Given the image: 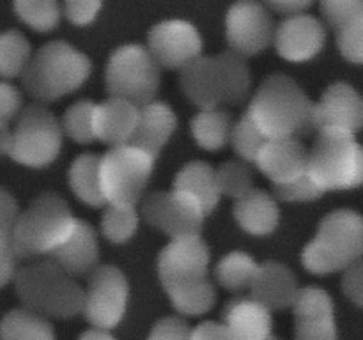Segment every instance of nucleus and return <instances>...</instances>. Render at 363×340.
Segmentation results:
<instances>
[{
  "instance_id": "nucleus-1",
  "label": "nucleus",
  "mask_w": 363,
  "mask_h": 340,
  "mask_svg": "<svg viewBox=\"0 0 363 340\" xmlns=\"http://www.w3.org/2000/svg\"><path fill=\"white\" fill-rule=\"evenodd\" d=\"M209 248L201 236L170 241L158 257V276L174 308L181 314L201 315L215 305L216 293L208 278Z\"/></svg>"
},
{
  "instance_id": "nucleus-2",
  "label": "nucleus",
  "mask_w": 363,
  "mask_h": 340,
  "mask_svg": "<svg viewBox=\"0 0 363 340\" xmlns=\"http://www.w3.org/2000/svg\"><path fill=\"white\" fill-rule=\"evenodd\" d=\"M268 138H300L314 130V103L286 74L266 78L247 112Z\"/></svg>"
},
{
  "instance_id": "nucleus-3",
  "label": "nucleus",
  "mask_w": 363,
  "mask_h": 340,
  "mask_svg": "<svg viewBox=\"0 0 363 340\" xmlns=\"http://www.w3.org/2000/svg\"><path fill=\"white\" fill-rule=\"evenodd\" d=\"M250 87V69L243 57L234 52L199 55L181 69V89L201 110L238 105L248 98Z\"/></svg>"
},
{
  "instance_id": "nucleus-4",
  "label": "nucleus",
  "mask_w": 363,
  "mask_h": 340,
  "mask_svg": "<svg viewBox=\"0 0 363 340\" xmlns=\"http://www.w3.org/2000/svg\"><path fill=\"white\" fill-rule=\"evenodd\" d=\"M363 259V216L351 209L328 212L305 246L301 262L314 275L346 271Z\"/></svg>"
},
{
  "instance_id": "nucleus-5",
  "label": "nucleus",
  "mask_w": 363,
  "mask_h": 340,
  "mask_svg": "<svg viewBox=\"0 0 363 340\" xmlns=\"http://www.w3.org/2000/svg\"><path fill=\"white\" fill-rule=\"evenodd\" d=\"M91 60L66 41H52L30 57L21 73V84L32 98L55 101L71 94L91 74Z\"/></svg>"
},
{
  "instance_id": "nucleus-6",
  "label": "nucleus",
  "mask_w": 363,
  "mask_h": 340,
  "mask_svg": "<svg viewBox=\"0 0 363 340\" xmlns=\"http://www.w3.org/2000/svg\"><path fill=\"white\" fill-rule=\"evenodd\" d=\"M74 223L77 218L62 197L55 193L39 195L18 215L11 250L16 259L50 257L69 236Z\"/></svg>"
},
{
  "instance_id": "nucleus-7",
  "label": "nucleus",
  "mask_w": 363,
  "mask_h": 340,
  "mask_svg": "<svg viewBox=\"0 0 363 340\" xmlns=\"http://www.w3.org/2000/svg\"><path fill=\"white\" fill-rule=\"evenodd\" d=\"M16 293L27 310L48 317H73L82 312L84 290L52 259L32 262L14 273Z\"/></svg>"
},
{
  "instance_id": "nucleus-8",
  "label": "nucleus",
  "mask_w": 363,
  "mask_h": 340,
  "mask_svg": "<svg viewBox=\"0 0 363 340\" xmlns=\"http://www.w3.org/2000/svg\"><path fill=\"white\" fill-rule=\"evenodd\" d=\"M307 170L323 193L363 186V145L353 133L318 130Z\"/></svg>"
},
{
  "instance_id": "nucleus-9",
  "label": "nucleus",
  "mask_w": 363,
  "mask_h": 340,
  "mask_svg": "<svg viewBox=\"0 0 363 340\" xmlns=\"http://www.w3.org/2000/svg\"><path fill=\"white\" fill-rule=\"evenodd\" d=\"M106 91L110 98L147 105L160 89V66L140 45L119 46L106 64Z\"/></svg>"
},
{
  "instance_id": "nucleus-10",
  "label": "nucleus",
  "mask_w": 363,
  "mask_h": 340,
  "mask_svg": "<svg viewBox=\"0 0 363 340\" xmlns=\"http://www.w3.org/2000/svg\"><path fill=\"white\" fill-rule=\"evenodd\" d=\"M155 156L135 145L112 147L99 158V184L108 204L135 205L152 176Z\"/></svg>"
},
{
  "instance_id": "nucleus-11",
  "label": "nucleus",
  "mask_w": 363,
  "mask_h": 340,
  "mask_svg": "<svg viewBox=\"0 0 363 340\" xmlns=\"http://www.w3.org/2000/svg\"><path fill=\"white\" fill-rule=\"evenodd\" d=\"M62 147L59 119L41 105H30L18 115L9 156L25 166L50 165Z\"/></svg>"
},
{
  "instance_id": "nucleus-12",
  "label": "nucleus",
  "mask_w": 363,
  "mask_h": 340,
  "mask_svg": "<svg viewBox=\"0 0 363 340\" xmlns=\"http://www.w3.org/2000/svg\"><path fill=\"white\" fill-rule=\"evenodd\" d=\"M128 303L126 276L116 266L96 268L89 276L82 312L92 326L101 329L116 328L124 317Z\"/></svg>"
},
{
  "instance_id": "nucleus-13",
  "label": "nucleus",
  "mask_w": 363,
  "mask_h": 340,
  "mask_svg": "<svg viewBox=\"0 0 363 340\" xmlns=\"http://www.w3.org/2000/svg\"><path fill=\"white\" fill-rule=\"evenodd\" d=\"M142 215L149 225L156 227L172 239L199 236L206 215L201 205L181 191H156L142 202Z\"/></svg>"
},
{
  "instance_id": "nucleus-14",
  "label": "nucleus",
  "mask_w": 363,
  "mask_h": 340,
  "mask_svg": "<svg viewBox=\"0 0 363 340\" xmlns=\"http://www.w3.org/2000/svg\"><path fill=\"white\" fill-rule=\"evenodd\" d=\"M275 27L272 14L259 0H238L225 18V35L230 52L240 57H254L268 48Z\"/></svg>"
},
{
  "instance_id": "nucleus-15",
  "label": "nucleus",
  "mask_w": 363,
  "mask_h": 340,
  "mask_svg": "<svg viewBox=\"0 0 363 340\" xmlns=\"http://www.w3.org/2000/svg\"><path fill=\"white\" fill-rule=\"evenodd\" d=\"M147 50L158 66L183 69L202 52L197 28L183 20H167L149 30Z\"/></svg>"
},
{
  "instance_id": "nucleus-16",
  "label": "nucleus",
  "mask_w": 363,
  "mask_h": 340,
  "mask_svg": "<svg viewBox=\"0 0 363 340\" xmlns=\"http://www.w3.org/2000/svg\"><path fill=\"white\" fill-rule=\"evenodd\" d=\"M363 128V96L346 81H335L314 105V130L357 133Z\"/></svg>"
},
{
  "instance_id": "nucleus-17",
  "label": "nucleus",
  "mask_w": 363,
  "mask_h": 340,
  "mask_svg": "<svg viewBox=\"0 0 363 340\" xmlns=\"http://www.w3.org/2000/svg\"><path fill=\"white\" fill-rule=\"evenodd\" d=\"M326 41V28L311 14H293L280 21L273 34L277 53L289 62H307L314 59Z\"/></svg>"
},
{
  "instance_id": "nucleus-18",
  "label": "nucleus",
  "mask_w": 363,
  "mask_h": 340,
  "mask_svg": "<svg viewBox=\"0 0 363 340\" xmlns=\"http://www.w3.org/2000/svg\"><path fill=\"white\" fill-rule=\"evenodd\" d=\"M296 340H339L333 301L319 287L298 290L293 303Z\"/></svg>"
},
{
  "instance_id": "nucleus-19",
  "label": "nucleus",
  "mask_w": 363,
  "mask_h": 340,
  "mask_svg": "<svg viewBox=\"0 0 363 340\" xmlns=\"http://www.w3.org/2000/svg\"><path fill=\"white\" fill-rule=\"evenodd\" d=\"M255 165L273 186L293 183L308 174V151L300 138H268Z\"/></svg>"
},
{
  "instance_id": "nucleus-20",
  "label": "nucleus",
  "mask_w": 363,
  "mask_h": 340,
  "mask_svg": "<svg viewBox=\"0 0 363 340\" xmlns=\"http://www.w3.org/2000/svg\"><path fill=\"white\" fill-rule=\"evenodd\" d=\"M138 108L126 99L110 98L94 106L92 130L94 138L110 147L130 144L138 120Z\"/></svg>"
},
{
  "instance_id": "nucleus-21",
  "label": "nucleus",
  "mask_w": 363,
  "mask_h": 340,
  "mask_svg": "<svg viewBox=\"0 0 363 340\" xmlns=\"http://www.w3.org/2000/svg\"><path fill=\"white\" fill-rule=\"evenodd\" d=\"M222 317L230 340H266L272 335V310L250 296L227 301Z\"/></svg>"
},
{
  "instance_id": "nucleus-22",
  "label": "nucleus",
  "mask_w": 363,
  "mask_h": 340,
  "mask_svg": "<svg viewBox=\"0 0 363 340\" xmlns=\"http://www.w3.org/2000/svg\"><path fill=\"white\" fill-rule=\"evenodd\" d=\"M98 257L99 248L94 229L84 220H77L69 236L50 255V259L71 276L89 275L94 271Z\"/></svg>"
},
{
  "instance_id": "nucleus-23",
  "label": "nucleus",
  "mask_w": 363,
  "mask_h": 340,
  "mask_svg": "<svg viewBox=\"0 0 363 340\" xmlns=\"http://www.w3.org/2000/svg\"><path fill=\"white\" fill-rule=\"evenodd\" d=\"M250 293L255 301L264 305L269 310L293 307L296 298V278L287 266L279 262H264L259 266L254 282L250 283Z\"/></svg>"
},
{
  "instance_id": "nucleus-24",
  "label": "nucleus",
  "mask_w": 363,
  "mask_h": 340,
  "mask_svg": "<svg viewBox=\"0 0 363 340\" xmlns=\"http://www.w3.org/2000/svg\"><path fill=\"white\" fill-rule=\"evenodd\" d=\"M176 113L169 105L160 101H151L144 105L138 112L137 128L131 137L130 145L149 152L151 156L158 154L163 145L169 142L176 130Z\"/></svg>"
},
{
  "instance_id": "nucleus-25",
  "label": "nucleus",
  "mask_w": 363,
  "mask_h": 340,
  "mask_svg": "<svg viewBox=\"0 0 363 340\" xmlns=\"http://www.w3.org/2000/svg\"><path fill=\"white\" fill-rule=\"evenodd\" d=\"M234 218L241 229L254 236H266L277 229L280 211L277 200L269 193L252 188L234 202Z\"/></svg>"
},
{
  "instance_id": "nucleus-26",
  "label": "nucleus",
  "mask_w": 363,
  "mask_h": 340,
  "mask_svg": "<svg viewBox=\"0 0 363 340\" xmlns=\"http://www.w3.org/2000/svg\"><path fill=\"white\" fill-rule=\"evenodd\" d=\"M174 190L194 198L204 215H209L218 205L222 195L216 184L215 170L204 162H191L184 165L174 179Z\"/></svg>"
},
{
  "instance_id": "nucleus-27",
  "label": "nucleus",
  "mask_w": 363,
  "mask_h": 340,
  "mask_svg": "<svg viewBox=\"0 0 363 340\" xmlns=\"http://www.w3.org/2000/svg\"><path fill=\"white\" fill-rule=\"evenodd\" d=\"M233 117L223 108H202L191 119V135L206 151H218L230 140Z\"/></svg>"
},
{
  "instance_id": "nucleus-28",
  "label": "nucleus",
  "mask_w": 363,
  "mask_h": 340,
  "mask_svg": "<svg viewBox=\"0 0 363 340\" xmlns=\"http://www.w3.org/2000/svg\"><path fill=\"white\" fill-rule=\"evenodd\" d=\"M99 158L101 156L85 152L71 163L69 169L71 190L91 208H101L103 204H106L99 184Z\"/></svg>"
},
{
  "instance_id": "nucleus-29",
  "label": "nucleus",
  "mask_w": 363,
  "mask_h": 340,
  "mask_svg": "<svg viewBox=\"0 0 363 340\" xmlns=\"http://www.w3.org/2000/svg\"><path fill=\"white\" fill-rule=\"evenodd\" d=\"M0 340H55V333L43 315L14 308L0 321Z\"/></svg>"
},
{
  "instance_id": "nucleus-30",
  "label": "nucleus",
  "mask_w": 363,
  "mask_h": 340,
  "mask_svg": "<svg viewBox=\"0 0 363 340\" xmlns=\"http://www.w3.org/2000/svg\"><path fill=\"white\" fill-rule=\"evenodd\" d=\"M257 269L259 264L248 254H245V251H230L229 255H225L218 262L215 275L220 285L225 287L227 290H233V293H240V290L250 287Z\"/></svg>"
},
{
  "instance_id": "nucleus-31",
  "label": "nucleus",
  "mask_w": 363,
  "mask_h": 340,
  "mask_svg": "<svg viewBox=\"0 0 363 340\" xmlns=\"http://www.w3.org/2000/svg\"><path fill=\"white\" fill-rule=\"evenodd\" d=\"M30 57V42L21 32L7 30L0 34V76H21Z\"/></svg>"
},
{
  "instance_id": "nucleus-32",
  "label": "nucleus",
  "mask_w": 363,
  "mask_h": 340,
  "mask_svg": "<svg viewBox=\"0 0 363 340\" xmlns=\"http://www.w3.org/2000/svg\"><path fill=\"white\" fill-rule=\"evenodd\" d=\"M13 7L18 18L38 32H48L59 25L60 7L57 0H14Z\"/></svg>"
},
{
  "instance_id": "nucleus-33",
  "label": "nucleus",
  "mask_w": 363,
  "mask_h": 340,
  "mask_svg": "<svg viewBox=\"0 0 363 340\" xmlns=\"http://www.w3.org/2000/svg\"><path fill=\"white\" fill-rule=\"evenodd\" d=\"M138 215L135 205L110 204V208L103 212L101 230L106 239L113 243H124L137 232Z\"/></svg>"
},
{
  "instance_id": "nucleus-34",
  "label": "nucleus",
  "mask_w": 363,
  "mask_h": 340,
  "mask_svg": "<svg viewBox=\"0 0 363 340\" xmlns=\"http://www.w3.org/2000/svg\"><path fill=\"white\" fill-rule=\"evenodd\" d=\"M229 142L243 162L255 163L259 152L268 142V137L255 126V123L247 113H243V117L233 126Z\"/></svg>"
},
{
  "instance_id": "nucleus-35",
  "label": "nucleus",
  "mask_w": 363,
  "mask_h": 340,
  "mask_svg": "<svg viewBox=\"0 0 363 340\" xmlns=\"http://www.w3.org/2000/svg\"><path fill=\"white\" fill-rule=\"evenodd\" d=\"M94 103L87 101V99H80V101L73 103L69 108L66 110L62 117V133L73 138L78 144H91L94 138V130H92V115H94Z\"/></svg>"
},
{
  "instance_id": "nucleus-36",
  "label": "nucleus",
  "mask_w": 363,
  "mask_h": 340,
  "mask_svg": "<svg viewBox=\"0 0 363 340\" xmlns=\"http://www.w3.org/2000/svg\"><path fill=\"white\" fill-rule=\"evenodd\" d=\"M215 174L220 193L240 198L252 190L254 176H252V170L247 163L227 162L218 170H215Z\"/></svg>"
},
{
  "instance_id": "nucleus-37",
  "label": "nucleus",
  "mask_w": 363,
  "mask_h": 340,
  "mask_svg": "<svg viewBox=\"0 0 363 340\" xmlns=\"http://www.w3.org/2000/svg\"><path fill=\"white\" fill-rule=\"evenodd\" d=\"M335 32L337 46L344 59L354 64H363V13Z\"/></svg>"
},
{
  "instance_id": "nucleus-38",
  "label": "nucleus",
  "mask_w": 363,
  "mask_h": 340,
  "mask_svg": "<svg viewBox=\"0 0 363 340\" xmlns=\"http://www.w3.org/2000/svg\"><path fill=\"white\" fill-rule=\"evenodd\" d=\"M321 13L326 23L339 30L363 13V0H321Z\"/></svg>"
},
{
  "instance_id": "nucleus-39",
  "label": "nucleus",
  "mask_w": 363,
  "mask_h": 340,
  "mask_svg": "<svg viewBox=\"0 0 363 340\" xmlns=\"http://www.w3.org/2000/svg\"><path fill=\"white\" fill-rule=\"evenodd\" d=\"M18 215L20 211H18V204L13 195L0 188V251L11 250Z\"/></svg>"
},
{
  "instance_id": "nucleus-40",
  "label": "nucleus",
  "mask_w": 363,
  "mask_h": 340,
  "mask_svg": "<svg viewBox=\"0 0 363 340\" xmlns=\"http://www.w3.org/2000/svg\"><path fill=\"white\" fill-rule=\"evenodd\" d=\"M277 197L280 200L287 202H305V200H315L323 195V191L315 186L314 181L311 179V176H303L300 179L293 181V183L287 184H275L273 186Z\"/></svg>"
},
{
  "instance_id": "nucleus-41",
  "label": "nucleus",
  "mask_w": 363,
  "mask_h": 340,
  "mask_svg": "<svg viewBox=\"0 0 363 340\" xmlns=\"http://www.w3.org/2000/svg\"><path fill=\"white\" fill-rule=\"evenodd\" d=\"M191 328L181 317H163L152 326L147 340H190Z\"/></svg>"
},
{
  "instance_id": "nucleus-42",
  "label": "nucleus",
  "mask_w": 363,
  "mask_h": 340,
  "mask_svg": "<svg viewBox=\"0 0 363 340\" xmlns=\"http://www.w3.org/2000/svg\"><path fill=\"white\" fill-rule=\"evenodd\" d=\"M64 14L74 25H89L101 9L103 0H62Z\"/></svg>"
},
{
  "instance_id": "nucleus-43",
  "label": "nucleus",
  "mask_w": 363,
  "mask_h": 340,
  "mask_svg": "<svg viewBox=\"0 0 363 340\" xmlns=\"http://www.w3.org/2000/svg\"><path fill=\"white\" fill-rule=\"evenodd\" d=\"M21 94L14 85L7 81H0V120L9 123L16 119L21 112Z\"/></svg>"
},
{
  "instance_id": "nucleus-44",
  "label": "nucleus",
  "mask_w": 363,
  "mask_h": 340,
  "mask_svg": "<svg viewBox=\"0 0 363 340\" xmlns=\"http://www.w3.org/2000/svg\"><path fill=\"white\" fill-rule=\"evenodd\" d=\"M342 290L354 305L363 308V259L344 271Z\"/></svg>"
},
{
  "instance_id": "nucleus-45",
  "label": "nucleus",
  "mask_w": 363,
  "mask_h": 340,
  "mask_svg": "<svg viewBox=\"0 0 363 340\" xmlns=\"http://www.w3.org/2000/svg\"><path fill=\"white\" fill-rule=\"evenodd\" d=\"M190 340H230V336L223 324L206 321L202 322V324H199L195 329H191Z\"/></svg>"
},
{
  "instance_id": "nucleus-46",
  "label": "nucleus",
  "mask_w": 363,
  "mask_h": 340,
  "mask_svg": "<svg viewBox=\"0 0 363 340\" xmlns=\"http://www.w3.org/2000/svg\"><path fill=\"white\" fill-rule=\"evenodd\" d=\"M266 4L277 13L293 16V14H301L305 9H308L314 0H266Z\"/></svg>"
},
{
  "instance_id": "nucleus-47",
  "label": "nucleus",
  "mask_w": 363,
  "mask_h": 340,
  "mask_svg": "<svg viewBox=\"0 0 363 340\" xmlns=\"http://www.w3.org/2000/svg\"><path fill=\"white\" fill-rule=\"evenodd\" d=\"M16 257H14L13 250L0 251V287L6 285L16 273Z\"/></svg>"
},
{
  "instance_id": "nucleus-48",
  "label": "nucleus",
  "mask_w": 363,
  "mask_h": 340,
  "mask_svg": "<svg viewBox=\"0 0 363 340\" xmlns=\"http://www.w3.org/2000/svg\"><path fill=\"white\" fill-rule=\"evenodd\" d=\"M11 142H13V131L9 130L7 123L0 120V156L9 154Z\"/></svg>"
},
{
  "instance_id": "nucleus-49",
  "label": "nucleus",
  "mask_w": 363,
  "mask_h": 340,
  "mask_svg": "<svg viewBox=\"0 0 363 340\" xmlns=\"http://www.w3.org/2000/svg\"><path fill=\"white\" fill-rule=\"evenodd\" d=\"M78 340H116L112 335H110L106 329L101 328H94V329H89V332L82 333L80 339Z\"/></svg>"
},
{
  "instance_id": "nucleus-50",
  "label": "nucleus",
  "mask_w": 363,
  "mask_h": 340,
  "mask_svg": "<svg viewBox=\"0 0 363 340\" xmlns=\"http://www.w3.org/2000/svg\"><path fill=\"white\" fill-rule=\"evenodd\" d=\"M266 340H280V339H277V336H273V335H269V336H268V339H266Z\"/></svg>"
}]
</instances>
